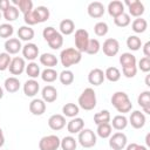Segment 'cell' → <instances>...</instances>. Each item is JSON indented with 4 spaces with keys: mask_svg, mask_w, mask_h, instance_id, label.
I'll use <instances>...</instances> for the list:
<instances>
[{
    "mask_svg": "<svg viewBox=\"0 0 150 150\" xmlns=\"http://www.w3.org/2000/svg\"><path fill=\"white\" fill-rule=\"evenodd\" d=\"M110 101H111L112 107L118 112H121V115L127 114V112H129L132 109V103L129 100L128 94L124 93V91H116V93H114L111 98H110Z\"/></svg>",
    "mask_w": 150,
    "mask_h": 150,
    "instance_id": "1",
    "label": "cell"
},
{
    "mask_svg": "<svg viewBox=\"0 0 150 150\" xmlns=\"http://www.w3.org/2000/svg\"><path fill=\"white\" fill-rule=\"evenodd\" d=\"M82 60V53H80L75 48H66L60 53V61L61 64L67 69L74 64H77Z\"/></svg>",
    "mask_w": 150,
    "mask_h": 150,
    "instance_id": "2",
    "label": "cell"
},
{
    "mask_svg": "<svg viewBox=\"0 0 150 150\" xmlns=\"http://www.w3.org/2000/svg\"><path fill=\"white\" fill-rule=\"evenodd\" d=\"M96 93L93 88H86L81 95L79 96V100H77V103H79V108H82L83 110H93L95 107H96Z\"/></svg>",
    "mask_w": 150,
    "mask_h": 150,
    "instance_id": "3",
    "label": "cell"
},
{
    "mask_svg": "<svg viewBox=\"0 0 150 150\" xmlns=\"http://www.w3.org/2000/svg\"><path fill=\"white\" fill-rule=\"evenodd\" d=\"M77 142L80 143L81 146L83 148H93L96 145V142H97V137H96V134L91 130V129H82L80 132H79V136H77Z\"/></svg>",
    "mask_w": 150,
    "mask_h": 150,
    "instance_id": "4",
    "label": "cell"
},
{
    "mask_svg": "<svg viewBox=\"0 0 150 150\" xmlns=\"http://www.w3.org/2000/svg\"><path fill=\"white\" fill-rule=\"evenodd\" d=\"M75 49L80 53H84L89 42V33L84 28H79L75 30Z\"/></svg>",
    "mask_w": 150,
    "mask_h": 150,
    "instance_id": "5",
    "label": "cell"
},
{
    "mask_svg": "<svg viewBox=\"0 0 150 150\" xmlns=\"http://www.w3.org/2000/svg\"><path fill=\"white\" fill-rule=\"evenodd\" d=\"M128 144L127 135L122 131H117L115 134H111L109 137V146L112 150H123Z\"/></svg>",
    "mask_w": 150,
    "mask_h": 150,
    "instance_id": "6",
    "label": "cell"
},
{
    "mask_svg": "<svg viewBox=\"0 0 150 150\" xmlns=\"http://www.w3.org/2000/svg\"><path fill=\"white\" fill-rule=\"evenodd\" d=\"M60 138L56 135H47L43 136L39 141L40 150H57L60 148Z\"/></svg>",
    "mask_w": 150,
    "mask_h": 150,
    "instance_id": "7",
    "label": "cell"
},
{
    "mask_svg": "<svg viewBox=\"0 0 150 150\" xmlns=\"http://www.w3.org/2000/svg\"><path fill=\"white\" fill-rule=\"evenodd\" d=\"M101 48L105 56L112 57V56L117 55V53L120 50V42H118V40H116L114 38H108L104 40Z\"/></svg>",
    "mask_w": 150,
    "mask_h": 150,
    "instance_id": "8",
    "label": "cell"
},
{
    "mask_svg": "<svg viewBox=\"0 0 150 150\" xmlns=\"http://www.w3.org/2000/svg\"><path fill=\"white\" fill-rule=\"evenodd\" d=\"M123 5L128 6V11H129V15L134 16V18H141L145 11L143 2H141L139 0H125Z\"/></svg>",
    "mask_w": 150,
    "mask_h": 150,
    "instance_id": "9",
    "label": "cell"
},
{
    "mask_svg": "<svg viewBox=\"0 0 150 150\" xmlns=\"http://www.w3.org/2000/svg\"><path fill=\"white\" fill-rule=\"evenodd\" d=\"M26 69V62L23 57L15 56L11 60V63L8 66V70L12 75H21Z\"/></svg>",
    "mask_w": 150,
    "mask_h": 150,
    "instance_id": "10",
    "label": "cell"
},
{
    "mask_svg": "<svg viewBox=\"0 0 150 150\" xmlns=\"http://www.w3.org/2000/svg\"><path fill=\"white\" fill-rule=\"evenodd\" d=\"M87 12H88V15L90 18H94V19H98V18H102L104 12H105V7L102 2L100 1H93L88 5L87 7Z\"/></svg>",
    "mask_w": 150,
    "mask_h": 150,
    "instance_id": "11",
    "label": "cell"
},
{
    "mask_svg": "<svg viewBox=\"0 0 150 150\" xmlns=\"http://www.w3.org/2000/svg\"><path fill=\"white\" fill-rule=\"evenodd\" d=\"M22 55L25 60H29L30 62L34 61L39 56V47L33 42H27L25 46H22Z\"/></svg>",
    "mask_w": 150,
    "mask_h": 150,
    "instance_id": "12",
    "label": "cell"
},
{
    "mask_svg": "<svg viewBox=\"0 0 150 150\" xmlns=\"http://www.w3.org/2000/svg\"><path fill=\"white\" fill-rule=\"evenodd\" d=\"M145 122H146V118H145V115L139 111V110H135L130 114V117H129V122L131 124L132 128L135 129H141L145 125Z\"/></svg>",
    "mask_w": 150,
    "mask_h": 150,
    "instance_id": "13",
    "label": "cell"
},
{
    "mask_svg": "<svg viewBox=\"0 0 150 150\" xmlns=\"http://www.w3.org/2000/svg\"><path fill=\"white\" fill-rule=\"evenodd\" d=\"M48 127L54 130V131H59L62 130L66 127V117L61 114H54L48 118Z\"/></svg>",
    "mask_w": 150,
    "mask_h": 150,
    "instance_id": "14",
    "label": "cell"
},
{
    "mask_svg": "<svg viewBox=\"0 0 150 150\" xmlns=\"http://www.w3.org/2000/svg\"><path fill=\"white\" fill-rule=\"evenodd\" d=\"M21 49H22V45L18 38H9L5 41V50L7 54L14 55L18 54Z\"/></svg>",
    "mask_w": 150,
    "mask_h": 150,
    "instance_id": "15",
    "label": "cell"
},
{
    "mask_svg": "<svg viewBox=\"0 0 150 150\" xmlns=\"http://www.w3.org/2000/svg\"><path fill=\"white\" fill-rule=\"evenodd\" d=\"M104 71L100 68H94L88 74V82L93 86H101L104 82Z\"/></svg>",
    "mask_w": 150,
    "mask_h": 150,
    "instance_id": "16",
    "label": "cell"
},
{
    "mask_svg": "<svg viewBox=\"0 0 150 150\" xmlns=\"http://www.w3.org/2000/svg\"><path fill=\"white\" fill-rule=\"evenodd\" d=\"M46 102L42 98H34L29 103V111L35 116H41L46 111Z\"/></svg>",
    "mask_w": 150,
    "mask_h": 150,
    "instance_id": "17",
    "label": "cell"
},
{
    "mask_svg": "<svg viewBox=\"0 0 150 150\" xmlns=\"http://www.w3.org/2000/svg\"><path fill=\"white\" fill-rule=\"evenodd\" d=\"M22 89H23V94H25L26 96L33 97V96H35V95L39 93L40 84H39V82H38L36 80L30 79V80H27V81L23 83Z\"/></svg>",
    "mask_w": 150,
    "mask_h": 150,
    "instance_id": "18",
    "label": "cell"
},
{
    "mask_svg": "<svg viewBox=\"0 0 150 150\" xmlns=\"http://www.w3.org/2000/svg\"><path fill=\"white\" fill-rule=\"evenodd\" d=\"M41 96H42V100L46 103H52V102L56 101V98H57V90H56V88L54 86L47 84L46 87L42 88Z\"/></svg>",
    "mask_w": 150,
    "mask_h": 150,
    "instance_id": "19",
    "label": "cell"
},
{
    "mask_svg": "<svg viewBox=\"0 0 150 150\" xmlns=\"http://www.w3.org/2000/svg\"><path fill=\"white\" fill-rule=\"evenodd\" d=\"M107 11H108V13H109L110 16L116 18V16L121 15L122 13H124V5L120 0H112V1H110L108 4Z\"/></svg>",
    "mask_w": 150,
    "mask_h": 150,
    "instance_id": "20",
    "label": "cell"
},
{
    "mask_svg": "<svg viewBox=\"0 0 150 150\" xmlns=\"http://www.w3.org/2000/svg\"><path fill=\"white\" fill-rule=\"evenodd\" d=\"M137 103L143 109V111L149 115L150 114V91L149 90L142 91L137 97Z\"/></svg>",
    "mask_w": 150,
    "mask_h": 150,
    "instance_id": "21",
    "label": "cell"
},
{
    "mask_svg": "<svg viewBox=\"0 0 150 150\" xmlns=\"http://www.w3.org/2000/svg\"><path fill=\"white\" fill-rule=\"evenodd\" d=\"M84 128V121L81 117H74L67 123V130L69 134H79Z\"/></svg>",
    "mask_w": 150,
    "mask_h": 150,
    "instance_id": "22",
    "label": "cell"
},
{
    "mask_svg": "<svg viewBox=\"0 0 150 150\" xmlns=\"http://www.w3.org/2000/svg\"><path fill=\"white\" fill-rule=\"evenodd\" d=\"M18 38L19 40L21 41H26V42H29L30 40H33L35 33H34V29L30 27V26H21L19 29H18Z\"/></svg>",
    "mask_w": 150,
    "mask_h": 150,
    "instance_id": "23",
    "label": "cell"
},
{
    "mask_svg": "<svg viewBox=\"0 0 150 150\" xmlns=\"http://www.w3.org/2000/svg\"><path fill=\"white\" fill-rule=\"evenodd\" d=\"M61 35H70L75 32V23L71 19H63L59 25Z\"/></svg>",
    "mask_w": 150,
    "mask_h": 150,
    "instance_id": "24",
    "label": "cell"
},
{
    "mask_svg": "<svg viewBox=\"0 0 150 150\" xmlns=\"http://www.w3.org/2000/svg\"><path fill=\"white\" fill-rule=\"evenodd\" d=\"M33 13H34V16H35L38 23H42V22L47 21L50 15L49 9L46 6H38L35 9H33Z\"/></svg>",
    "mask_w": 150,
    "mask_h": 150,
    "instance_id": "25",
    "label": "cell"
},
{
    "mask_svg": "<svg viewBox=\"0 0 150 150\" xmlns=\"http://www.w3.org/2000/svg\"><path fill=\"white\" fill-rule=\"evenodd\" d=\"M40 63L42 66H46V68H54L57 64V57L52 53H43L39 56Z\"/></svg>",
    "mask_w": 150,
    "mask_h": 150,
    "instance_id": "26",
    "label": "cell"
},
{
    "mask_svg": "<svg viewBox=\"0 0 150 150\" xmlns=\"http://www.w3.org/2000/svg\"><path fill=\"white\" fill-rule=\"evenodd\" d=\"M20 86H21V83H20V81H19V79H16L15 76H9V77H7L6 80H5V82H4V87H5V90L7 91V93H16L19 89H20Z\"/></svg>",
    "mask_w": 150,
    "mask_h": 150,
    "instance_id": "27",
    "label": "cell"
},
{
    "mask_svg": "<svg viewBox=\"0 0 150 150\" xmlns=\"http://www.w3.org/2000/svg\"><path fill=\"white\" fill-rule=\"evenodd\" d=\"M110 121H111V124H110L111 128H114L117 131L124 130L127 128V125H128V118L124 115H116Z\"/></svg>",
    "mask_w": 150,
    "mask_h": 150,
    "instance_id": "28",
    "label": "cell"
},
{
    "mask_svg": "<svg viewBox=\"0 0 150 150\" xmlns=\"http://www.w3.org/2000/svg\"><path fill=\"white\" fill-rule=\"evenodd\" d=\"M79 112H80V108L75 103H66L62 107V115L64 117L74 118V117H76L79 115Z\"/></svg>",
    "mask_w": 150,
    "mask_h": 150,
    "instance_id": "29",
    "label": "cell"
},
{
    "mask_svg": "<svg viewBox=\"0 0 150 150\" xmlns=\"http://www.w3.org/2000/svg\"><path fill=\"white\" fill-rule=\"evenodd\" d=\"M77 146V139L73 136H64L60 141V148L62 150H76Z\"/></svg>",
    "mask_w": 150,
    "mask_h": 150,
    "instance_id": "30",
    "label": "cell"
},
{
    "mask_svg": "<svg viewBox=\"0 0 150 150\" xmlns=\"http://www.w3.org/2000/svg\"><path fill=\"white\" fill-rule=\"evenodd\" d=\"M146 28H148V21L143 18H136L131 22V29L137 34L144 33L146 30Z\"/></svg>",
    "mask_w": 150,
    "mask_h": 150,
    "instance_id": "31",
    "label": "cell"
},
{
    "mask_svg": "<svg viewBox=\"0 0 150 150\" xmlns=\"http://www.w3.org/2000/svg\"><path fill=\"white\" fill-rule=\"evenodd\" d=\"M120 63H121V66H122V68H124V67H131V66H136V62H137V60H136V56L134 55V54H131V53H122L121 54V56H120Z\"/></svg>",
    "mask_w": 150,
    "mask_h": 150,
    "instance_id": "32",
    "label": "cell"
},
{
    "mask_svg": "<svg viewBox=\"0 0 150 150\" xmlns=\"http://www.w3.org/2000/svg\"><path fill=\"white\" fill-rule=\"evenodd\" d=\"M40 76H41L42 81H45L47 83H52L59 77V74L54 68H46V69H43L41 71Z\"/></svg>",
    "mask_w": 150,
    "mask_h": 150,
    "instance_id": "33",
    "label": "cell"
},
{
    "mask_svg": "<svg viewBox=\"0 0 150 150\" xmlns=\"http://www.w3.org/2000/svg\"><path fill=\"white\" fill-rule=\"evenodd\" d=\"M25 71H26V74H27L30 79H33V80H35L36 77H39L40 74H41V71H40V66H39L36 62H34V61H32V62H29L28 64H26Z\"/></svg>",
    "mask_w": 150,
    "mask_h": 150,
    "instance_id": "34",
    "label": "cell"
},
{
    "mask_svg": "<svg viewBox=\"0 0 150 150\" xmlns=\"http://www.w3.org/2000/svg\"><path fill=\"white\" fill-rule=\"evenodd\" d=\"M96 134L98 137L101 138H109L112 134V128L110 125V123H102L97 125L96 129Z\"/></svg>",
    "mask_w": 150,
    "mask_h": 150,
    "instance_id": "35",
    "label": "cell"
},
{
    "mask_svg": "<svg viewBox=\"0 0 150 150\" xmlns=\"http://www.w3.org/2000/svg\"><path fill=\"white\" fill-rule=\"evenodd\" d=\"M12 2L18 6L19 12H21L22 14H26L33 9V1L32 0H13Z\"/></svg>",
    "mask_w": 150,
    "mask_h": 150,
    "instance_id": "36",
    "label": "cell"
},
{
    "mask_svg": "<svg viewBox=\"0 0 150 150\" xmlns=\"http://www.w3.org/2000/svg\"><path fill=\"white\" fill-rule=\"evenodd\" d=\"M47 43H48V46H49L52 49H54V50L60 49V48L62 47V45H63V35H61L60 32H56V33L47 41Z\"/></svg>",
    "mask_w": 150,
    "mask_h": 150,
    "instance_id": "37",
    "label": "cell"
},
{
    "mask_svg": "<svg viewBox=\"0 0 150 150\" xmlns=\"http://www.w3.org/2000/svg\"><path fill=\"white\" fill-rule=\"evenodd\" d=\"M104 77L110 82H117L121 79V71L116 67H108L104 71Z\"/></svg>",
    "mask_w": 150,
    "mask_h": 150,
    "instance_id": "38",
    "label": "cell"
},
{
    "mask_svg": "<svg viewBox=\"0 0 150 150\" xmlns=\"http://www.w3.org/2000/svg\"><path fill=\"white\" fill-rule=\"evenodd\" d=\"M110 120H111V116H110L109 110H101L94 115V123L96 125L102 124V123H109Z\"/></svg>",
    "mask_w": 150,
    "mask_h": 150,
    "instance_id": "39",
    "label": "cell"
},
{
    "mask_svg": "<svg viewBox=\"0 0 150 150\" xmlns=\"http://www.w3.org/2000/svg\"><path fill=\"white\" fill-rule=\"evenodd\" d=\"M74 73L69 69H64L59 74V80L63 86H69L74 82Z\"/></svg>",
    "mask_w": 150,
    "mask_h": 150,
    "instance_id": "40",
    "label": "cell"
},
{
    "mask_svg": "<svg viewBox=\"0 0 150 150\" xmlns=\"http://www.w3.org/2000/svg\"><path fill=\"white\" fill-rule=\"evenodd\" d=\"M2 16L5 18V20H7L9 22L15 21L18 19V16H19V9H18V7L14 6V5H11L8 7V9H6L2 13Z\"/></svg>",
    "mask_w": 150,
    "mask_h": 150,
    "instance_id": "41",
    "label": "cell"
},
{
    "mask_svg": "<svg viewBox=\"0 0 150 150\" xmlns=\"http://www.w3.org/2000/svg\"><path fill=\"white\" fill-rule=\"evenodd\" d=\"M127 47L130 50L136 52V50H138L142 47V41H141V39L137 35H130L127 39Z\"/></svg>",
    "mask_w": 150,
    "mask_h": 150,
    "instance_id": "42",
    "label": "cell"
},
{
    "mask_svg": "<svg viewBox=\"0 0 150 150\" xmlns=\"http://www.w3.org/2000/svg\"><path fill=\"white\" fill-rule=\"evenodd\" d=\"M131 22V19H130V15L128 13H122L121 15L114 18V23L117 26V27H121V28H124L127 26H129Z\"/></svg>",
    "mask_w": 150,
    "mask_h": 150,
    "instance_id": "43",
    "label": "cell"
},
{
    "mask_svg": "<svg viewBox=\"0 0 150 150\" xmlns=\"http://www.w3.org/2000/svg\"><path fill=\"white\" fill-rule=\"evenodd\" d=\"M101 49V43L97 39H89V42H88V46H87V49L84 53L89 54V55H95L100 52Z\"/></svg>",
    "mask_w": 150,
    "mask_h": 150,
    "instance_id": "44",
    "label": "cell"
},
{
    "mask_svg": "<svg viewBox=\"0 0 150 150\" xmlns=\"http://www.w3.org/2000/svg\"><path fill=\"white\" fill-rule=\"evenodd\" d=\"M14 33V27L11 23H1L0 25V38L9 39Z\"/></svg>",
    "mask_w": 150,
    "mask_h": 150,
    "instance_id": "45",
    "label": "cell"
},
{
    "mask_svg": "<svg viewBox=\"0 0 150 150\" xmlns=\"http://www.w3.org/2000/svg\"><path fill=\"white\" fill-rule=\"evenodd\" d=\"M108 30H109V27H108L107 22H104V21H98L94 26V32H95V34L97 36H104V35H107Z\"/></svg>",
    "mask_w": 150,
    "mask_h": 150,
    "instance_id": "46",
    "label": "cell"
},
{
    "mask_svg": "<svg viewBox=\"0 0 150 150\" xmlns=\"http://www.w3.org/2000/svg\"><path fill=\"white\" fill-rule=\"evenodd\" d=\"M12 57L9 56V54L5 53H0V71H4L6 69H8V66L11 63Z\"/></svg>",
    "mask_w": 150,
    "mask_h": 150,
    "instance_id": "47",
    "label": "cell"
},
{
    "mask_svg": "<svg viewBox=\"0 0 150 150\" xmlns=\"http://www.w3.org/2000/svg\"><path fill=\"white\" fill-rule=\"evenodd\" d=\"M138 68L143 73H149L150 71V57H142L138 61Z\"/></svg>",
    "mask_w": 150,
    "mask_h": 150,
    "instance_id": "48",
    "label": "cell"
},
{
    "mask_svg": "<svg viewBox=\"0 0 150 150\" xmlns=\"http://www.w3.org/2000/svg\"><path fill=\"white\" fill-rule=\"evenodd\" d=\"M122 74L127 79H132L137 74V66H131V67H124L122 68Z\"/></svg>",
    "mask_w": 150,
    "mask_h": 150,
    "instance_id": "49",
    "label": "cell"
},
{
    "mask_svg": "<svg viewBox=\"0 0 150 150\" xmlns=\"http://www.w3.org/2000/svg\"><path fill=\"white\" fill-rule=\"evenodd\" d=\"M23 20L25 22L27 23V26H33V25H36V19L34 16V13H33V9L26 14H23Z\"/></svg>",
    "mask_w": 150,
    "mask_h": 150,
    "instance_id": "50",
    "label": "cell"
},
{
    "mask_svg": "<svg viewBox=\"0 0 150 150\" xmlns=\"http://www.w3.org/2000/svg\"><path fill=\"white\" fill-rule=\"evenodd\" d=\"M57 30L54 28V27H52V26H48V27H46V28H43V30H42V36H43V39L46 40V41H48L55 33H56Z\"/></svg>",
    "mask_w": 150,
    "mask_h": 150,
    "instance_id": "51",
    "label": "cell"
},
{
    "mask_svg": "<svg viewBox=\"0 0 150 150\" xmlns=\"http://www.w3.org/2000/svg\"><path fill=\"white\" fill-rule=\"evenodd\" d=\"M124 149H125V150H148L146 146L141 145V144H137V143H130V144H127V146H125Z\"/></svg>",
    "mask_w": 150,
    "mask_h": 150,
    "instance_id": "52",
    "label": "cell"
},
{
    "mask_svg": "<svg viewBox=\"0 0 150 150\" xmlns=\"http://www.w3.org/2000/svg\"><path fill=\"white\" fill-rule=\"evenodd\" d=\"M11 6L9 0H0V12H5L6 9H8V7Z\"/></svg>",
    "mask_w": 150,
    "mask_h": 150,
    "instance_id": "53",
    "label": "cell"
},
{
    "mask_svg": "<svg viewBox=\"0 0 150 150\" xmlns=\"http://www.w3.org/2000/svg\"><path fill=\"white\" fill-rule=\"evenodd\" d=\"M143 54L145 57H150V41L145 42L143 46Z\"/></svg>",
    "mask_w": 150,
    "mask_h": 150,
    "instance_id": "54",
    "label": "cell"
},
{
    "mask_svg": "<svg viewBox=\"0 0 150 150\" xmlns=\"http://www.w3.org/2000/svg\"><path fill=\"white\" fill-rule=\"evenodd\" d=\"M4 144H5V136H4V131H2V129L0 128V148H1Z\"/></svg>",
    "mask_w": 150,
    "mask_h": 150,
    "instance_id": "55",
    "label": "cell"
},
{
    "mask_svg": "<svg viewBox=\"0 0 150 150\" xmlns=\"http://www.w3.org/2000/svg\"><path fill=\"white\" fill-rule=\"evenodd\" d=\"M145 143H146V146L150 145V134L146 135V137H145Z\"/></svg>",
    "mask_w": 150,
    "mask_h": 150,
    "instance_id": "56",
    "label": "cell"
},
{
    "mask_svg": "<svg viewBox=\"0 0 150 150\" xmlns=\"http://www.w3.org/2000/svg\"><path fill=\"white\" fill-rule=\"evenodd\" d=\"M150 75H146V77H145V84L148 86V87H150Z\"/></svg>",
    "mask_w": 150,
    "mask_h": 150,
    "instance_id": "57",
    "label": "cell"
},
{
    "mask_svg": "<svg viewBox=\"0 0 150 150\" xmlns=\"http://www.w3.org/2000/svg\"><path fill=\"white\" fill-rule=\"evenodd\" d=\"M2 97H4V89L0 87V100H1Z\"/></svg>",
    "mask_w": 150,
    "mask_h": 150,
    "instance_id": "58",
    "label": "cell"
},
{
    "mask_svg": "<svg viewBox=\"0 0 150 150\" xmlns=\"http://www.w3.org/2000/svg\"><path fill=\"white\" fill-rule=\"evenodd\" d=\"M1 16H2V14H1V12H0V19H1Z\"/></svg>",
    "mask_w": 150,
    "mask_h": 150,
    "instance_id": "59",
    "label": "cell"
}]
</instances>
